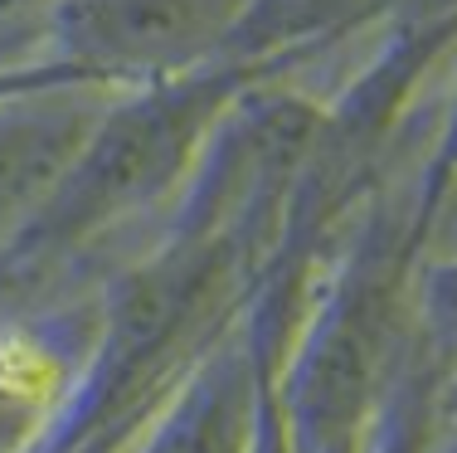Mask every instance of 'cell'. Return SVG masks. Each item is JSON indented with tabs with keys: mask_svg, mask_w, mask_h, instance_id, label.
Returning <instances> with one entry per match:
<instances>
[{
	"mask_svg": "<svg viewBox=\"0 0 457 453\" xmlns=\"http://www.w3.org/2000/svg\"><path fill=\"white\" fill-rule=\"evenodd\" d=\"M253 0H59L49 39L79 73H176L238 35Z\"/></svg>",
	"mask_w": 457,
	"mask_h": 453,
	"instance_id": "1",
	"label": "cell"
},
{
	"mask_svg": "<svg viewBox=\"0 0 457 453\" xmlns=\"http://www.w3.org/2000/svg\"><path fill=\"white\" fill-rule=\"evenodd\" d=\"M97 117L73 103H35L0 113V220L49 196L83 147L93 142Z\"/></svg>",
	"mask_w": 457,
	"mask_h": 453,
	"instance_id": "2",
	"label": "cell"
},
{
	"mask_svg": "<svg viewBox=\"0 0 457 453\" xmlns=\"http://www.w3.org/2000/svg\"><path fill=\"white\" fill-rule=\"evenodd\" d=\"M59 0H0V59L20 45V39L49 35V15Z\"/></svg>",
	"mask_w": 457,
	"mask_h": 453,
	"instance_id": "3",
	"label": "cell"
}]
</instances>
